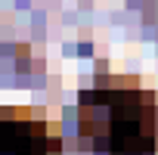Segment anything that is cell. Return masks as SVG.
Returning a JSON list of instances; mask_svg holds the SVG:
<instances>
[{
  "instance_id": "1",
  "label": "cell",
  "mask_w": 158,
  "mask_h": 155,
  "mask_svg": "<svg viewBox=\"0 0 158 155\" xmlns=\"http://www.w3.org/2000/svg\"><path fill=\"white\" fill-rule=\"evenodd\" d=\"M81 143L96 155H158V103L136 78H102L81 93Z\"/></svg>"
},
{
  "instance_id": "2",
  "label": "cell",
  "mask_w": 158,
  "mask_h": 155,
  "mask_svg": "<svg viewBox=\"0 0 158 155\" xmlns=\"http://www.w3.org/2000/svg\"><path fill=\"white\" fill-rule=\"evenodd\" d=\"M0 155H62L59 124L28 109H6L0 115Z\"/></svg>"
}]
</instances>
